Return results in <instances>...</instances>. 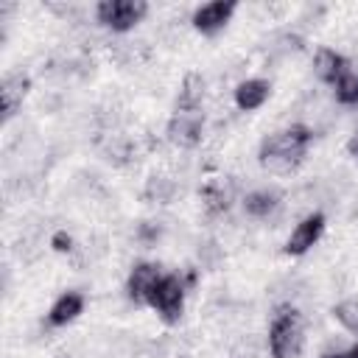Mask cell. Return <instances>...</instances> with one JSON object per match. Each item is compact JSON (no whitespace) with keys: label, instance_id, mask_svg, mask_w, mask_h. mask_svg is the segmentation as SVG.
Masks as SVG:
<instances>
[{"label":"cell","instance_id":"6da1fadb","mask_svg":"<svg viewBox=\"0 0 358 358\" xmlns=\"http://www.w3.org/2000/svg\"><path fill=\"white\" fill-rule=\"evenodd\" d=\"M313 140V129L305 126V123H291L288 129L282 131H274L268 134L263 143H260V151H257V159L260 165L268 171V173H294L302 162H305V154H308V145Z\"/></svg>","mask_w":358,"mask_h":358},{"label":"cell","instance_id":"7a4b0ae2","mask_svg":"<svg viewBox=\"0 0 358 358\" xmlns=\"http://www.w3.org/2000/svg\"><path fill=\"white\" fill-rule=\"evenodd\" d=\"M305 327L302 313L294 305H280L268 324V352L271 358H296L302 350Z\"/></svg>","mask_w":358,"mask_h":358},{"label":"cell","instance_id":"3957f363","mask_svg":"<svg viewBox=\"0 0 358 358\" xmlns=\"http://www.w3.org/2000/svg\"><path fill=\"white\" fill-rule=\"evenodd\" d=\"M145 14H148L145 0H101L95 6V20L112 34L131 31L137 22H143Z\"/></svg>","mask_w":358,"mask_h":358},{"label":"cell","instance_id":"277c9868","mask_svg":"<svg viewBox=\"0 0 358 358\" xmlns=\"http://www.w3.org/2000/svg\"><path fill=\"white\" fill-rule=\"evenodd\" d=\"M185 294H187V282L179 274H162V280L157 282V288L148 296V308H154L159 313L162 322L176 324L182 310H185Z\"/></svg>","mask_w":358,"mask_h":358},{"label":"cell","instance_id":"5b68a950","mask_svg":"<svg viewBox=\"0 0 358 358\" xmlns=\"http://www.w3.org/2000/svg\"><path fill=\"white\" fill-rule=\"evenodd\" d=\"M165 137L176 148H196L204 137V115L201 109H176L165 126Z\"/></svg>","mask_w":358,"mask_h":358},{"label":"cell","instance_id":"8992f818","mask_svg":"<svg viewBox=\"0 0 358 358\" xmlns=\"http://www.w3.org/2000/svg\"><path fill=\"white\" fill-rule=\"evenodd\" d=\"M322 232H324V215H322L319 210H316V213H308V215L291 229V235L285 238L282 252L291 255V257H299V255L310 252V249L319 243Z\"/></svg>","mask_w":358,"mask_h":358},{"label":"cell","instance_id":"52a82bcc","mask_svg":"<svg viewBox=\"0 0 358 358\" xmlns=\"http://www.w3.org/2000/svg\"><path fill=\"white\" fill-rule=\"evenodd\" d=\"M162 280V271L157 263H134L131 271H129V280H126V296L134 302V305H148V296L151 291L157 288V282Z\"/></svg>","mask_w":358,"mask_h":358},{"label":"cell","instance_id":"ba28073f","mask_svg":"<svg viewBox=\"0 0 358 358\" xmlns=\"http://www.w3.org/2000/svg\"><path fill=\"white\" fill-rule=\"evenodd\" d=\"M235 8H238V6H235L232 0H213V3L199 6V8L193 11L190 22H193V28H196V31H201V34L213 36V34H218L221 28H227V22L232 20Z\"/></svg>","mask_w":358,"mask_h":358},{"label":"cell","instance_id":"9c48e42d","mask_svg":"<svg viewBox=\"0 0 358 358\" xmlns=\"http://www.w3.org/2000/svg\"><path fill=\"white\" fill-rule=\"evenodd\" d=\"M31 90V78L25 73H8L0 84V109H3V123H8L20 106H22V98L28 95Z\"/></svg>","mask_w":358,"mask_h":358},{"label":"cell","instance_id":"30bf717a","mask_svg":"<svg viewBox=\"0 0 358 358\" xmlns=\"http://www.w3.org/2000/svg\"><path fill=\"white\" fill-rule=\"evenodd\" d=\"M268 95H271V84H268L266 78H243V81H238V87H235V92H232L235 106H238L241 112H255V109H260V106L268 101Z\"/></svg>","mask_w":358,"mask_h":358},{"label":"cell","instance_id":"8fae6325","mask_svg":"<svg viewBox=\"0 0 358 358\" xmlns=\"http://www.w3.org/2000/svg\"><path fill=\"white\" fill-rule=\"evenodd\" d=\"M347 70H350V62L338 50H333V48H319L316 50V56H313V73H316L319 81L336 84Z\"/></svg>","mask_w":358,"mask_h":358},{"label":"cell","instance_id":"7c38bea8","mask_svg":"<svg viewBox=\"0 0 358 358\" xmlns=\"http://www.w3.org/2000/svg\"><path fill=\"white\" fill-rule=\"evenodd\" d=\"M199 196H201V204H204V210H207L210 215H221V213L229 210V201H232V185H229L227 179L215 176V179H207V182L201 185Z\"/></svg>","mask_w":358,"mask_h":358},{"label":"cell","instance_id":"4fadbf2b","mask_svg":"<svg viewBox=\"0 0 358 358\" xmlns=\"http://www.w3.org/2000/svg\"><path fill=\"white\" fill-rule=\"evenodd\" d=\"M84 310V296L78 291H64L48 310V324L50 327H64L70 322H76Z\"/></svg>","mask_w":358,"mask_h":358},{"label":"cell","instance_id":"5bb4252c","mask_svg":"<svg viewBox=\"0 0 358 358\" xmlns=\"http://www.w3.org/2000/svg\"><path fill=\"white\" fill-rule=\"evenodd\" d=\"M280 207H282V196L277 190H252L243 196V213L257 221L271 218Z\"/></svg>","mask_w":358,"mask_h":358},{"label":"cell","instance_id":"9a60e30c","mask_svg":"<svg viewBox=\"0 0 358 358\" xmlns=\"http://www.w3.org/2000/svg\"><path fill=\"white\" fill-rule=\"evenodd\" d=\"M204 78L199 73H187L182 78V90H179V98H176V109H201V101H204Z\"/></svg>","mask_w":358,"mask_h":358},{"label":"cell","instance_id":"2e32d148","mask_svg":"<svg viewBox=\"0 0 358 358\" xmlns=\"http://www.w3.org/2000/svg\"><path fill=\"white\" fill-rule=\"evenodd\" d=\"M173 193H176V182L171 176H157L154 173V176L145 179V187H143L145 201H151V204H168L173 199Z\"/></svg>","mask_w":358,"mask_h":358},{"label":"cell","instance_id":"e0dca14e","mask_svg":"<svg viewBox=\"0 0 358 358\" xmlns=\"http://www.w3.org/2000/svg\"><path fill=\"white\" fill-rule=\"evenodd\" d=\"M333 95L338 103L344 106H358V73L347 70L336 84H333Z\"/></svg>","mask_w":358,"mask_h":358},{"label":"cell","instance_id":"ac0fdd59","mask_svg":"<svg viewBox=\"0 0 358 358\" xmlns=\"http://www.w3.org/2000/svg\"><path fill=\"white\" fill-rule=\"evenodd\" d=\"M333 319L344 330L358 333V296H350V299H341L338 305H333Z\"/></svg>","mask_w":358,"mask_h":358},{"label":"cell","instance_id":"d6986e66","mask_svg":"<svg viewBox=\"0 0 358 358\" xmlns=\"http://www.w3.org/2000/svg\"><path fill=\"white\" fill-rule=\"evenodd\" d=\"M50 246H53V252H59V255H70V252L76 249V241H73V235H70L67 229H59V232H53Z\"/></svg>","mask_w":358,"mask_h":358},{"label":"cell","instance_id":"ffe728a7","mask_svg":"<svg viewBox=\"0 0 358 358\" xmlns=\"http://www.w3.org/2000/svg\"><path fill=\"white\" fill-rule=\"evenodd\" d=\"M347 151H350V157H355L358 159V129L352 131V137L347 140Z\"/></svg>","mask_w":358,"mask_h":358},{"label":"cell","instance_id":"44dd1931","mask_svg":"<svg viewBox=\"0 0 358 358\" xmlns=\"http://www.w3.org/2000/svg\"><path fill=\"white\" fill-rule=\"evenodd\" d=\"M344 358H358V344H352V347L344 352Z\"/></svg>","mask_w":358,"mask_h":358},{"label":"cell","instance_id":"7402d4cb","mask_svg":"<svg viewBox=\"0 0 358 358\" xmlns=\"http://www.w3.org/2000/svg\"><path fill=\"white\" fill-rule=\"evenodd\" d=\"M322 358H344V352H327V355H322Z\"/></svg>","mask_w":358,"mask_h":358}]
</instances>
